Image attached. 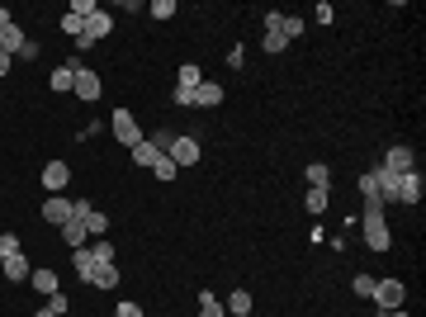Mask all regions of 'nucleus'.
I'll use <instances>...</instances> for the list:
<instances>
[{"label":"nucleus","instance_id":"obj_1","mask_svg":"<svg viewBox=\"0 0 426 317\" xmlns=\"http://www.w3.org/2000/svg\"><path fill=\"white\" fill-rule=\"evenodd\" d=\"M360 227H365V246H369V251H389V246H394V237H389V222H384V204H379V199H365Z\"/></svg>","mask_w":426,"mask_h":317},{"label":"nucleus","instance_id":"obj_2","mask_svg":"<svg viewBox=\"0 0 426 317\" xmlns=\"http://www.w3.org/2000/svg\"><path fill=\"white\" fill-rule=\"evenodd\" d=\"M369 299L379 303V313H394V308H403V299H408V285L403 280H374V294Z\"/></svg>","mask_w":426,"mask_h":317},{"label":"nucleus","instance_id":"obj_3","mask_svg":"<svg viewBox=\"0 0 426 317\" xmlns=\"http://www.w3.org/2000/svg\"><path fill=\"white\" fill-rule=\"evenodd\" d=\"M110 128H114V143H124L128 152L142 143V128H138V119H133L128 109H114V124H110Z\"/></svg>","mask_w":426,"mask_h":317},{"label":"nucleus","instance_id":"obj_4","mask_svg":"<svg viewBox=\"0 0 426 317\" xmlns=\"http://www.w3.org/2000/svg\"><path fill=\"white\" fill-rule=\"evenodd\" d=\"M71 213H76V218L85 222V232H90V241L110 232V218H105V213H100L95 204H85V199H71Z\"/></svg>","mask_w":426,"mask_h":317},{"label":"nucleus","instance_id":"obj_5","mask_svg":"<svg viewBox=\"0 0 426 317\" xmlns=\"http://www.w3.org/2000/svg\"><path fill=\"white\" fill-rule=\"evenodd\" d=\"M71 95L85 100V104H95V100L105 95V85H100V76H95L90 66H76V80H71Z\"/></svg>","mask_w":426,"mask_h":317},{"label":"nucleus","instance_id":"obj_6","mask_svg":"<svg viewBox=\"0 0 426 317\" xmlns=\"http://www.w3.org/2000/svg\"><path fill=\"white\" fill-rule=\"evenodd\" d=\"M166 157H171L175 166H194V161H199V143H194V138H185V133H175L171 147H166Z\"/></svg>","mask_w":426,"mask_h":317},{"label":"nucleus","instance_id":"obj_7","mask_svg":"<svg viewBox=\"0 0 426 317\" xmlns=\"http://www.w3.org/2000/svg\"><path fill=\"white\" fill-rule=\"evenodd\" d=\"M0 275L10 280V285H29V275H33V261L24 251H15L10 261H0Z\"/></svg>","mask_w":426,"mask_h":317},{"label":"nucleus","instance_id":"obj_8","mask_svg":"<svg viewBox=\"0 0 426 317\" xmlns=\"http://www.w3.org/2000/svg\"><path fill=\"white\" fill-rule=\"evenodd\" d=\"M81 280H85V285H95V289H114V285H119V265H114V261H95Z\"/></svg>","mask_w":426,"mask_h":317},{"label":"nucleus","instance_id":"obj_9","mask_svg":"<svg viewBox=\"0 0 426 317\" xmlns=\"http://www.w3.org/2000/svg\"><path fill=\"white\" fill-rule=\"evenodd\" d=\"M114 33V15L110 10H95L90 19H85V29H81V38H90V43H100V38H110Z\"/></svg>","mask_w":426,"mask_h":317},{"label":"nucleus","instance_id":"obj_10","mask_svg":"<svg viewBox=\"0 0 426 317\" xmlns=\"http://www.w3.org/2000/svg\"><path fill=\"white\" fill-rule=\"evenodd\" d=\"M384 171H394V175H408V171H417V157H412V147H389V157H384Z\"/></svg>","mask_w":426,"mask_h":317},{"label":"nucleus","instance_id":"obj_11","mask_svg":"<svg viewBox=\"0 0 426 317\" xmlns=\"http://www.w3.org/2000/svg\"><path fill=\"white\" fill-rule=\"evenodd\" d=\"M422 194H426L422 171H408L403 175V185H398V204H422Z\"/></svg>","mask_w":426,"mask_h":317},{"label":"nucleus","instance_id":"obj_12","mask_svg":"<svg viewBox=\"0 0 426 317\" xmlns=\"http://www.w3.org/2000/svg\"><path fill=\"white\" fill-rule=\"evenodd\" d=\"M66 180H71V166H66V161H47V166H43V190L47 194H57Z\"/></svg>","mask_w":426,"mask_h":317},{"label":"nucleus","instance_id":"obj_13","mask_svg":"<svg viewBox=\"0 0 426 317\" xmlns=\"http://www.w3.org/2000/svg\"><path fill=\"white\" fill-rule=\"evenodd\" d=\"M57 232H62V241L71 246V251H76V246H90V232H85V222H81L76 213H71V218H66L62 227H57Z\"/></svg>","mask_w":426,"mask_h":317},{"label":"nucleus","instance_id":"obj_14","mask_svg":"<svg viewBox=\"0 0 426 317\" xmlns=\"http://www.w3.org/2000/svg\"><path fill=\"white\" fill-rule=\"evenodd\" d=\"M223 104V85L218 80H204L199 90H194V109H218Z\"/></svg>","mask_w":426,"mask_h":317},{"label":"nucleus","instance_id":"obj_15","mask_svg":"<svg viewBox=\"0 0 426 317\" xmlns=\"http://www.w3.org/2000/svg\"><path fill=\"white\" fill-rule=\"evenodd\" d=\"M43 218L52 222V227H62V222L71 218V199H62V194H52V199L43 204Z\"/></svg>","mask_w":426,"mask_h":317},{"label":"nucleus","instance_id":"obj_16","mask_svg":"<svg viewBox=\"0 0 426 317\" xmlns=\"http://www.w3.org/2000/svg\"><path fill=\"white\" fill-rule=\"evenodd\" d=\"M24 38H29V33H24V29L15 24V19H10V24L0 29V52H10V57H15V52L24 48Z\"/></svg>","mask_w":426,"mask_h":317},{"label":"nucleus","instance_id":"obj_17","mask_svg":"<svg viewBox=\"0 0 426 317\" xmlns=\"http://www.w3.org/2000/svg\"><path fill=\"white\" fill-rule=\"evenodd\" d=\"M29 285L38 289L43 299H52V294H62V289H57V275H52V270H33V275H29Z\"/></svg>","mask_w":426,"mask_h":317},{"label":"nucleus","instance_id":"obj_18","mask_svg":"<svg viewBox=\"0 0 426 317\" xmlns=\"http://www.w3.org/2000/svg\"><path fill=\"white\" fill-rule=\"evenodd\" d=\"M76 57H71V62L66 66H57V71H52V90H62V95H71V80H76Z\"/></svg>","mask_w":426,"mask_h":317},{"label":"nucleus","instance_id":"obj_19","mask_svg":"<svg viewBox=\"0 0 426 317\" xmlns=\"http://www.w3.org/2000/svg\"><path fill=\"white\" fill-rule=\"evenodd\" d=\"M303 175H308V185H313V190H327V185H331V166H327V161L303 166Z\"/></svg>","mask_w":426,"mask_h":317},{"label":"nucleus","instance_id":"obj_20","mask_svg":"<svg viewBox=\"0 0 426 317\" xmlns=\"http://www.w3.org/2000/svg\"><path fill=\"white\" fill-rule=\"evenodd\" d=\"M175 80H180L175 90H199V85H204V71H199V66H194V62H185V66H180V76H175Z\"/></svg>","mask_w":426,"mask_h":317},{"label":"nucleus","instance_id":"obj_21","mask_svg":"<svg viewBox=\"0 0 426 317\" xmlns=\"http://www.w3.org/2000/svg\"><path fill=\"white\" fill-rule=\"evenodd\" d=\"M199 317H227V308H223L218 294H208V289L199 294Z\"/></svg>","mask_w":426,"mask_h":317},{"label":"nucleus","instance_id":"obj_22","mask_svg":"<svg viewBox=\"0 0 426 317\" xmlns=\"http://www.w3.org/2000/svg\"><path fill=\"white\" fill-rule=\"evenodd\" d=\"M227 308H232V317H252V294L247 289H232L227 294Z\"/></svg>","mask_w":426,"mask_h":317},{"label":"nucleus","instance_id":"obj_23","mask_svg":"<svg viewBox=\"0 0 426 317\" xmlns=\"http://www.w3.org/2000/svg\"><path fill=\"white\" fill-rule=\"evenodd\" d=\"M303 204H308V213L317 218V213H327V204H331V199H327V190H313V185H308V194H303Z\"/></svg>","mask_w":426,"mask_h":317},{"label":"nucleus","instance_id":"obj_24","mask_svg":"<svg viewBox=\"0 0 426 317\" xmlns=\"http://www.w3.org/2000/svg\"><path fill=\"white\" fill-rule=\"evenodd\" d=\"M157 157H161V152H157V147H152V138H142V143L133 147V161H138V166H152V161H157Z\"/></svg>","mask_w":426,"mask_h":317},{"label":"nucleus","instance_id":"obj_25","mask_svg":"<svg viewBox=\"0 0 426 317\" xmlns=\"http://www.w3.org/2000/svg\"><path fill=\"white\" fill-rule=\"evenodd\" d=\"M261 48H266L270 57H275V52H284V48H289V38H284L280 29H266V38H261Z\"/></svg>","mask_w":426,"mask_h":317},{"label":"nucleus","instance_id":"obj_26","mask_svg":"<svg viewBox=\"0 0 426 317\" xmlns=\"http://www.w3.org/2000/svg\"><path fill=\"white\" fill-rule=\"evenodd\" d=\"M175 171H180V166H175V161L166 157V152H161V157L152 161V175H157V180H175Z\"/></svg>","mask_w":426,"mask_h":317},{"label":"nucleus","instance_id":"obj_27","mask_svg":"<svg viewBox=\"0 0 426 317\" xmlns=\"http://www.w3.org/2000/svg\"><path fill=\"white\" fill-rule=\"evenodd\" d=\"M71 265H76V275H85V270L95 265V256H90V246H76V251H71Z\"/></svg>","mask_w":426,"mask_h":317},{"label":"nucleus","instance_id":"obj_28","mask_svg":"<svg viewBox=\"0 0 426 317\" xmlns=\"http://www.w3.org/2000/svg\"><path fill=\"white\" fill-rule=\"evenodd\" d=\"M95 10H100L95 0H71V10H66V15H76V19H90Z\"/></svg>","mask_w":426,"mask_h":317},{"label":"nucleus","instance_id":"obj_29","mask_svg":"<svg viewBox=\"0 0 426 317\" xmlns=\"http://www.w3.org/2000/svg\"><path fill=\"white\" fill-rule=\"evenodd\" d=\"M15 251H19V237L15 232H0V261H10Z\"/></svg>","mask_w":426,"mask_h":317},{"label":"nucleus","instance_id":"obj_30","mask_svg":"<svg viewBox=\"0 0 426 317\" xmlns=\"http://www.w3.org/2000/svg\"><path fill=\"white\" fill-rule=\"evenodd\" d=\"M15 57H24V62H38V57H43V48H38V38H24V48H19Z\"/></svg>","mask_w":426,"mask_h":317},{"label":"nucleus","instance_id":"obj_31","mask_svg":"<svg viewBox=\"0 0 426 317\" xmlns=\"http://www.w3.org/2000/svg\"><path fill=\"white\" fill-rule=\"evenodd\" d=\"M90 256H95V261H114V241H100V237H95L90 241Z\"/></svg>","mask_w":426,"mask_h":317},{"label":"nucleus","instance_id":"obj_32","mask_svg":"<svg viewBox=\"0 0 426 317\" xmlns=\"http://www.w3.org/2000/svg\"><path fill=\"white\" fill-rule=\"evenodd\" d=\"M360 194H365V199H379V180H374V171H365V175H360Z\"/></svg>","mask_w":426,"mask_h":317},{"label":"nucleus","instance_id":"obj_33","mask_svg":"<svg viewBox=\"0 0 426 317\" xmlns=\"http://www.w3.org/2000/svg\"><path fill=\"white\" fill-rule=\"evenodd\" d=\"M175 15V0H152V19H171Z\"/></svg>","mask_w":426,"mask_h":317},{"label":"nucleus","instance_id":"obj_34","mask_svg":"<svg viewBox=\"0 0 426 317\" xmlns=\"http://www.w3.org/2000/svg\"><path fill=\"white\" fill-rule=\"evenodd\" d=\"M355 294L369 299V294H374V275H355Z\"/></svg>","mask_w":426,"mask_h":317},{"label":"nucleus","instance_id":"obj_35","mask_svg":"<svg viewBox=\"0 0 426 317\" xmlns=\"http://www.w3.org/2000/svg\"><path fill=\"white\" fill-rule=\"evenodd\" d=\"M81 29H85V19H76V15H62V33H71V38H76Z\"/></svg>","mask_w":426,"mask_h":317},{"label":"nucleus","instance_id":"obj_36","mask_svg":"<svg viewBox=\"0 0 426 317\" xmlns=\"http://www.w3.org/2000/svg\"><path fill=\"white\" fill-rule=\"evenodd\" d=\"M114 317H142V308H138V303H119V308H114Z\"/></svg>","mask_w":426,"mask_h":317},{"label":"nucleus","instance_id":"obj_37","mask_svg":"<svg viewBox=\"0 0 426 317\" xmlns=\"http://www.w3.org/2000/svg\"><path fill=\"white\" fill-rule=\"evenodd\" d=\"M175 104L180 109H194V90H175Z\"/></svg>","mask_w":426,"mask_h":317},{"label":"nucleus","instance_id":"obj_38","mask_svg":"<svg viewBox=\"0 0 426 317\" xmlns=\"http://www.w3.org/2000/svg\"><path fill=\"white\" fill-rule=\"evenodd\" d=\"M10 66H15V57H10V52H0V76H5Z\"/></svg>","mask_w":426,"mask_h":317},{"label":"nucleus","instance_id":"obj_39","mask_svg":"<svg viewBox=\"0 0 426 317\" xmlns=\"http://www.w3.org/2000/svg\"><path fill=\"white\" fill-rule=\"evenodd\" d=\"M10 19H15V15H10V10H5V5H0V29H5V24H10Z\"/></svg>","mask_w":426,"mask_h":317},{"label":"nucleus","instance_id":"obj_40","mask_svg":"<svg viewBox=\"0 0 426 317\" xmlns=\"http://www.w3.org/2000/svg\"><path fill=\"white\" fill-rule=\"evenodd\" d=\"M33 317H57V313H52V308H38V313H33Z\"/></svg>","mask_w":426,"mask_h":317},{"label":"nucleus","instance_id":"obj_41","mask_svg":"<svg viewBox=\"0 0 426 317\" xmlns=\"http://www.w3.org/2000/svg\"><path fill=\"white\" fill-rule=\"evenodd\" d=\"M384 317H412V313H403V308H394V313H384Z\"/></svg>","mask_w":426,"mask_h":317}]
</instances>
